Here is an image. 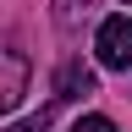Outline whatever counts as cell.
Wrapping results in <instances>:
<instances>
[{"mask_svg":"<svg viewBox=\"0 0 132 132\" xmlns=\"http://www.w3.org/2000/svg\"><path fill=\"white\" fill-rule=\"evenodd\" d=\"M94 55H99L105 72H127V66H132V11H116V16L99 22V33H94Z\"/></svg>","mask_w":132,"mask_h":132,"instance_id":"6da1fadb","label":"cell"},{"mask_svg":"<svg viewBox=\"0 0 132 132\" xmlns=\"http://www.w3.org/2000/svg\"><path fill=\"white\" fill-rule=\"evenodd\" d=\"M22 94H28V55L22 50H0V116L16 110Z\"/></svg>","mask_w":132,"mask_h":132,"instance_id":"7a4b0ae2","label":"cell"},{"mask_svg":"<svg viewBox=\"0 0 132 132\" xmlns=\"http://www.w3.org/2000/svg\"><path fill=\"white\" fill-rule=\"evenodd\" d=\"M82 94H94V66H82L72 55V61H61V72H55V105L61 99H82Z\"/></svg>","mask_w":132,"mask_h":132,"instance_id":"3957f363","label":"cell"},{"mask_svg":"<svg viewBox=\"0 0 132 132\" xmlns=\"http://www.w3.org/2000/svg\"><path fill=\"white\" fill-rule=\"evenodd\" d=\"M50 121H55V105H44L39 116H28V121H16V127H0V132H44Z\"/></svg>","mask_w":132,"mask_h":132,"instance_id":"277c9868","label":"cell"},{"mask_svg":"<svg viewBox=\"0 0 132 132\" xmlns=\"http://www.w3.org/2000/svg\"><path fill=\"white\" fill-rule=\"evenodd\" d=\"M72 132H116V121H110V116H82Z\"/></svg>","mask_w":132,"mask_h":132,"instance_id":"5b68a950","label":"cell"},{"mask_svg":"<svg viewBox=\"0 0 132 132\" xmlns=\"http://www.w3.org/2000/svg\"><path fill=\"white\" fill-rule=\"evenodd\" d=\"M121 6H132V0H121Z\"/></svg>","mask_w":132,"mask_h":132,"instance_id":"8992f818","label":"cell"}]
</instances>
